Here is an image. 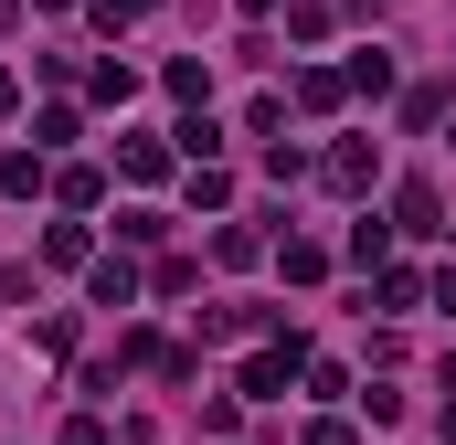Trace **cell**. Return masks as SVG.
<instances>
[{"mask_svg": "<svg viewBox=\"0 0 456 445\" xmlns=\"http://www.w3.org/2000/svg\"><path fill=\"white\" fill-rule=\"evenodd\" d=\"M393 213H403V233H446V202H436V181H403V202H393Z\"/></svg>", "mask_w": 456, "mask_h": 445, "instance_id": "cell-1", "label": "cell"}, {"mask_svg": "<svg viewBox=\"0 0 456 445\" xmlns=\"http://www.w3.org/2000/svg\"><path fill=\"white\" fill-rule=\"evenodd\" d=\"M330 191H371V149H361V138L330 149Z\"/></svg>", "mask_w": 456, "mask_h": 445, "instance_id": "cell-2", "label": "cell"}, {"mask_svg": "<svg viewBox=\"0 0 456 445\" xmlns=\"http://www.w3.org/2000/svg\"><path fill=\"white\" fill-rule=\"evenodd\" d=\"M96 308H138V265H117V255L96 265Z\"/></svg>", "mask_w": 456, "mask_h": 445, "instance_id": "cell-3", "label": "cell"}, {"mask_svg": "<svg viewBox=\"0 0 456 445\" xmlns=\"http://www.w3.org/2000/svg\"><path fill=\"white\" fill-rule=\"evenodd\" d=\"M287 371H297V339H287V350H265V360L244 371V392H287Z\"/></svg>", "mask_w": 456, "mask_h": 445, "instance_id": "cell-4", "label": "cell"}, {"mask_svg": "<svg viewBox=\"0 0 456 445\" xmlns=\"http://www.w3.org/2000/svg\"><path fill=\"white\" fill-rule=\"evenodd\" d=\"M117 159H127V170H138V181H159V170H170V149H159V138H149V127H138V138H127V149H117Z\"/></svg>", "mask_w": 456, "mask_h": 445, "instance_id": "cell-5", "label": "cell"}, {"mask_svg": "<svg viewBox=\"0 0 456 445\" xmlns=\"http://www.w3.org/2000/svg\"><path fill=\"white\" fill-rule=\"evenodd\" d=\"M276 265H287L297 287H319V276H330V255H319V244H276Z\"/></svg>", "mask_w": 456, "mask_h": 445, "instance_id": "cell-6", "label": "cell"}, {"mask_svg": "<svg viewBox=\"0 0 456 445\" xmlns=\"http://www.w3.org/2000/svg\"><path fill=\"white\" fill-rule=\"evenodd\" d=\"M64 445H107V425H96V414H75V425H64Z\"/></svg>", "mask_w": 456, "mask_h": 445, "instance_id": "cell-7", "label": "cell"}, {"mask_svg": "<svg viewBox=\"0 0 456 445\" xmlns=\"http://www.w3.org/2000/svg\"><path fill=\"white\" fill-rule=\"evenodd\" d=\"M0 107H21V75H11V64H0Z\"/></svg>", "mask_w": 456, "mask_h": 445, "instance_id": "cell-8", "label": "cell"}, {"mask_svg": "<svg viewBox=\"0 0 456 445\" xmlns=\"http://www.w3.org/2000/svg\"><path fill=\"white\" fill-rule=\"evenodd\" d=\"M0 21H21V0H0Z\"/></svg>", "mask_w": 456, "mask_h": 445, "instance_id": "cell-9", "label": "cell"}]
</instances>
